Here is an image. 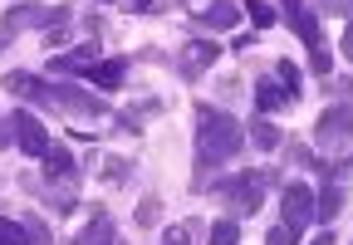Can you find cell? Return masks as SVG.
<instances>
[{
  "label": "cell",
  "mask_w": 353,
  "mask_h": 245,
  "mask_svg": "<svg viewBox=\"0 0 353 245\" xmlns=\"http://www.w3.org/2000/svg\"><path fill=\"white\" fill-rule=\"evenodd\" d=\"M0 84H6V94H15V98H25L34 108H54V113H69V118H103L108 113L103 94H83L74 84H50V78L25 74V69H10Z\"/></svg>",
  "instance_id": "1"
},
{
  "label": "cell",
  "mask_w": 353,
  "mask_h": 245,
  "mask_svg": "<svg viewBox=\"0 0 353 245\" xmlns=\"http://www.w3.org/2000/svg\"><path fill=\"white\" fill-rule=\"evenodd\" d=\"M245 142V128L216 103H196V187H206L211 167L231 162Z\"/></svg>",
  "instance_id": "2"
},
{
  "label": "cell",
  "mask_w": 353,
  "mask_h": 245,
  "mask_svg": "<svg viewBox=\"0 0 353 245\" xmlns=\"http://www.w3.org/2000/svg\"><path fill=\"white\" fill-rule=\"evenodd\" d=\"M270 182H275L270 172L241 167V172H231V177H221L211 191H216V201H226V211L241 221V216H255V211H260V201H265V187H270Z\"/></svg>",
  "instance_id": "3"
},
{
  "label": "cell",
  "mask_w": 353,
  "mask_h": 245,
  "mask_svg": "<svg viewBox=\"0 0 353 245\" xmlns=\"http://www.w3.org/2000/svg\"><path fill=\"white\" fill-rule=\"evenodd\" d=\"M280 20L304 39L309 50V64H314V74H329V50H324V25H319V10L309 6V0H280Z\"/></svg>",
  "instance_id": "4"
},
{
  "label": "cell",
  "mask_w": 353,
  "mask_h": 245,
  "mask_svg": "<svg viewBox=\"0 0 353 245\" xmlns=\"http://www.w3.org/2000/svg\"><path fill=\"white\" fill-rule=\"evenodd\" d=\"M314 142H319V152H343V147L353 142V103H348V98H339V103H329V108L319 113Z\"/></svg>",
  "instance_id": "5"
},
{
  "label": "cell",
  "mask_w": 353,
  "mask_h": 245,
  "mask_svg": "<svg viewBox=\"0 0 353 245\" xmlns=\"http://www.w3.org/2000/svg\"><path fill=\"white\" fill-rule=\"evenodd\" d=\"M309 221H314V191H309L304 182H285V191H280V226L299 240L309 231Z\"/></svg>",
  "instance_id": "6"
},
{
  "label": "cell",
  "mask_w": 353,
  "mask_h": 245,
  "mask_svg": "<svg viewBox=\"0 0 353 245\" xmlns=\"http://www.w3.org/2000/svg\"><path fill=\"white\" fill-rule=\"evenodd\" d=\"M50 25H69V6H39V0H25V6L6 10V30H50Z\"/></svg>",
  "instance_id": "7"
},
{
  "label": "cell",
  "mask_w": 353,
  "mask_h": 245,
  "mask_svg": "<svg viewBox=\"0 0 353 245\" xmlns=\"http://www.w3.org/2000/svg\"><path fill=\"white\" fill-rule=\"evenodd\" d=\"M99 64H103L99 39H88V45H74V50L50 54V78H79V74H94Z\"/></svg>",
  "instance_id": "8"
},
{
  "label": "cell",
  "mask_w": 353,
  "mask_h": 245,
  "mask_svg": "<svg viewBox=\"0 0 353 245\" xmlns=\"http://www.w3.org/2000/svg\"><path fill=\"white\" fill-rule=\"evenodd\" d=\"M10 122V142L25 152V157H44L54 147V138H50V128L34 118V113H15V118H6Z\"/></svg>",
  "instance_id": "9"
},
{
  "label": "cell",
  "mask_w": 353,
  "mask_h": 245,
  "mask_svg": "<svg viewBox=\"0 0 353 245\" xmlns=\"http://www.w3.org/2000/svg\"><path fill=\"white\" fill-rule=\"evenodd\" d=\"M216 59H221L216 39H187V45H176V74L182 78H201Z\"/></svg>",
  "instance_id": "10"
},
{
  "label": "cell",
  "mask_w": 353,
  "mask_h": 245,
  "mask_svg": "<svg viewBox=\"0 0 353 245\" xmlns=\"http://www.w3.org/2000/svg\"><path fill=\"white\" fill-rule=\"evenodd\" d=\"M192 20L216 30V34H226V30L241 25V6H236V0H201V6H192Z\"/></svg>",
  "instance_id": "11"
},
{
  "label": "cell",
  "mask_w": 353,
  "mask_h": 245,
  "mask_svg": "<svg viewBox=\"0 0 353 245\" xmlns=\"http://www.w3.org/2000/svg\"><path fill=\"white\" fill-rule=\"evenodd\" d=\"M343 206H348V182L343 177H324V187L314 191V221L334 226L343 216Z\"/></svg>",
  "instance_id": "12"
},
{
  "label": "cell",
  "mask_w": 353,
  "mask_h": 245,
  "mask_svg": "<svg viewBox=\"0 0 353 245\" xmlns=\"http://www.w3.org/2000/svg\"><path fill=\"white\" fill-rule=\"evenodd\" d=\"M285 103H299V89H290L280 74L255 78V108H260V113H280Z\"/></svg>",
  "instance_id": "13"
},
{
  "label": "cell",
  "mask_w": 353,
  "mask_h": 245,
  "mask_svg": "<svg viewBox=\"0 0 353 245\" xmlns=\"http://www.w3.org/2000/svg\"><path fill=\"white\" fill-rule=\"evenodd\" d=\"M74 177H79V162H74V152L69 147H50V152H44V182H64V187H74Z\"/></svg>",
  "instance_id": "14"
},
{
  "label": "cell",
  "mask_w": 353,
  "mask_h": 245,
  "mask_svg": "<svg viewBox=\"0 0 353 245\" xmlns=\"http://www.w3.org/2000/svg\"><path fill=\"white\" fill-rule=\"evenodd\" d=\"M74 245H128V240L118 235V226H113V216H103V211H99L94 221H88V226H83V235H79Z\"/></svg>",
  "instance_id": "15"
},
{
  "label": "cell",
  "mask_w": 353,
  "mask_h": 245,
  "mask_svg": "<svg viewBox=\"0 0 353 245\" xmlns=\"http://www.w3.org/2000/svg\"><path fill=\"white\" fill-rule=\"evenodd\" d=\"M123 78H128V59H103L88 74V84H94V94H113V89H123Z\"/></svg>",
  "instance_id": "16"
},
{
  "label": "cell",
  "mask_w": 353,
  "mask_h": 245,
  "mask_svg": "<svg viewBox=\"0 0 353 245\" xmlns=\"http://www.w3.org/2000/svg\"><path fill=\"white\" fill-rule=\"evenodd\" d=\"M94 172H99V182L118 187V182H128V177H132V162H128V157H118V152H103V157H94Z\"/></svg>",
  "instance_id": "17"
},
{
  "label": "cell",
  "mask_w": 353,
  "mask_h": 245,
  "mask_svg": "<svg viewBox=\"0 0 353 245\" xmlns=\"http://www.w3.org/2000/svg\"><path fill=\"white\" fill-rule=\"evenodd\" d=\"M206 245H241V226H236V216H221V221H211Z\"/></svg>",
  "instance_id": "18"
},
{
  "label": "cell",
  "mask_w": 353,
  "mask_h": 245,
  "mask_svg": "<svg viewBox=\"0 0 353 245\" xmlns=\"http://www.w3.org/2000/svg\"><path fill=\"white\" fill-rule=\"evenodd\" d=\"M0 245H34V235H30V226H25V221L0 216Z\"/></svg>",
  "instance_id": "19"
},
{
  "label": "cell",
  "mask_w": 353,
  "mask_h": 245,
  "mask_svg": "<svg viewBox=\"0 0 353 245\" xmlns=\"http://www.w3.org/2000/svg\"><path fill=\"white\" fill-rule=\"evenodd\" d=\"M250 142H255L260 152H275V147H280V128H275V122H255V128H250Z\"/></svg>",
  "instance_id": "20"
},
{
  "label": "cell",
  "mask_w": 353,
  "mask_h": 245,
  "mask_svg": "<svg viewBox=\"0 0 353 245\" xmlns=\"http://www.w3.org/2000/svg\"><path fill=\"white\" fill-rule=\"evenodd\" d=\"M245 15L255 20V30H270V25L280 20V15H275L270 6H265V0H245Z\"/></svg>",
  "instance_id": "21"
},
{
  "label": "cell",
  "mask_w": 353,
  "mask_h": 245,
  "mask_svg": "<svg viewBox=\"0 0 353 245\" xmlns=\"http://www.w3.org/2000/svg\"><path fill=\"white\" fill-rule=\"evenodd\" d=\"M192 235H196V226H192V221H176V226L162 235V245H196Z\"/></svg>",
  "instance_id": "22"
},
{
  "label": "cell",
  "mask_w": 353,
  "mask_h": 245,
  "mask_svg": "<svg viewBox=\"0 0 353 245\" xmlns=\"http://www.w3.org/2000/svg\"><path fill=\"white\" fill-rule=\"evenodd\" d=\"M275 74L285 78V84H290V89H299V94H304V74L294 69V59H275Z\"/></svg>",
  "instance_id": "23"
},
{
  "label": "cell",
  "mask_w": 353,
  "mask_h": 245,
  "mask_svg": "<svg viewBox=\"0 0 353 245\" xmlns=\"http://www.w3.org/2000/svg\"><path fill=\"white\" fill-rule=\"evenodd\" d=\"M157 216H162V201H157V196H148L143 206H138V226H157Z\"/></svg>",
  "instance_id": "24"
},
{
  "label": "cell",
  "mask_w": 353,
  "mask_h": 245,
  "mask_svg": "<svg viewBox=\"0 0 353 245\" xmlns=\"http://www.w3.org/2000/svg\"><path fill=\"white\" fill-rule=\"evenodd\" d=\"M314 10H324V15H348V20H353V0H314Z\"/></svg>",
  "instance_id": "25"
},
{
  "label": "cell",
  "mask_w": 353,
  "mask_h": 245,
  "mask_svg": "<svg viewBox=\"0 0 353 245\" xmlns=\"http://www.w3.org/2000/svg\"><path fill=\"white\" fill-rule=\"evenodd\" d=\"M290 162H294V167H319V162H314V152H309L304 142H290Z\"/></svg>",
  "instance_id": "26"
},
{
  "label": "cell",
  "mask_w": 353,
  "mask_h": 245,
  "mask_svg": "<svg viewBox=\"0 0 353 245\" xmlns=\"http://www.w3.org/2000/svg\"><path fill=\"white\" fill-rule=\"evenodd\" d=\"M25 226H30V235H34V245H54V240H50V226H44L39 216H25Z\"/></svg>",
  "instance_id": "27"
},
{
  "label": "cell",
  "mask_w": 353,
  "mask_h": 245,
  "mask_svg": "<svg viewBox=\"0 0 353 245\" xmlns=\"http://www.w3.org/2000/svg\"><path fill=\"white\" fill-rule=\"evenodd\" d=\"M265 245H294V235L285 226H270V231H265Z\"/></svg>",
  "instance_id": "28"
},
{
  "label": "cell",
  "mask_w": 353,
  "mask_h": 245,
  "mask_svg": "<svg viewBox=\"0 0 353 245\" xmlns=\"http://www.w3.org/2000/svg\"><path fill=\"white\" fill-rule=\"evenodd\" d=\"M339 50H343V59L353 64V20H348V30H343V39H339Z\"/></svg>",
  "instance_id": "29"
},
{
  "label": "cell",
  "mask_w": 353,
  "mask_h": 245,
  "mask_svg": "<svg viewBox=\"0 0 353 245\" xmlns=\"http://www.w3.org/2000/svg\"><path fill=\"white\" fill-rule=\"evenodd\" d=\"M128 10H143V15H157L162 6H157V0H132V6H128Z\"/></svg>",
  "instance_id": "30"
},
{
  "label": "cell",
  "mask_w": 353,
  "mask_h": 245,
  "mask_svg": "<svg viewBox=\"0 0 353 245\" xmlns=\"http://www.w3.org/2000/svg\"><path fill=\"white\" fill-rule=\"evenodd\" d=\"M10 39H15V30H6V25H0V54L10 50Z\"/></svg>",
  "instance_id": "31"
},
{
  "label": "cell",
  "mask_w": 353,
  "mask_h": 245,
  "mask_svg": "<svg viewBox=\"0 0 353 245\" xmlns=\"http://www.w3.org/2000/svg\"><path fill=\"white\" fill-rule=\"evenodd\" d=\"M314 245H334V231H324V235H314Z\"/></svg>",
  "instance_id": "32"
},
{
  "label": "cell",
  "mask_w": 353,
  "mask_h": 245,
  "mask_svg": "<svg viewBox=\"0 0 353 245\" xmlns=\"http://www.w3.org/2000/svg\"><path fill=\"white\" fill-rule=\"evenodd\" d=\"M0 122H6V118H0ZM10 142V128H0V147H6Z\"/></svg>",
  "instance_id": "33"
},
{
  "label": "cell",
  "mask_w": 353,
  "mask_h": 245,
  "mask_svg": "<svg viewBox=\"0 0 353 245\" xmlns=\"http://www.w3.org/2000/svg\"><path fill=\"white\" fill-rule=\"evenodd\" d=\"M176 6H201V0H176Z\"/></svg>",
  "instance_id": "34"
},
{
  "label": "cell",
  "mask_w": 353,
  "mask_h": 245,
  "mask_svg": "<svg viewBox=\"0 0 353 245\" xmlns=\"http://www.w3.org/2000/svg\"><path fill=\"white\" fill-rule=\"evenodd\" d=\"M99 6H113V0H99Z\"/></svg>",
  "instance_id": "35"
}]
</instances>
